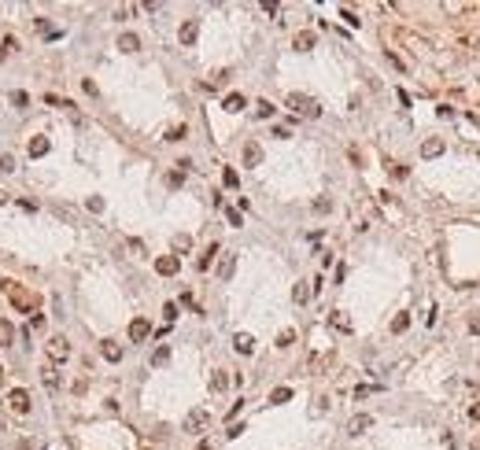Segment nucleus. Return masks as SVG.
Wrapping results in <instances>:
<instances>
[{"label": "nucleus", "mask_w": 480, "mask_h": 450, "mask_svg": "<svg viewBox=\"0 0 480 450\" xmlns=\"http://www.w3.org/2000/svg\"><path fill=\"white\" fill-rule=\"evenodd\" d=\"M222 107H225L229 115H237V111H244V96H240V92H229V96L222 100Z\"/></svg>", "instance_id": "obj_17"}, {"label": "nucleus", "mask_w": 480, "mask_h": 450, "mask_svg": "<svg viewBox=\"0 0 480 450\" xmlns=\"http://www.w3.org/2000/svg\"><path fill=\"white\" fill-rule=\"evenodd\" d=\"M225 218H229V225H244V218H240L237 207H225Z\"/></svg>", "instance_id": "obj_33"}, {"label": "nucleus", "mask_w": 480, "mask_h": 450, "mask_svg": "<svg viewBox=\"0 0 480 450\" xmlns=\"http://www.w3.org/2000/svg\"><path fill=\"white\" fill-rule=\"evenodd\" d=\"M48 137H34V141H30V155H34V159H41V155H48Z\"/></svg>", "instance_id": "obj_16"}, {"label": "nucleus", "mask_w": 480, "mask_h": 450, "mask_svg": "<svg viewBox=\"0 0 480 450\" xmlns=\"http://www.w3.org/2000/svg\"><path fill=\"white\" fill-rule=\"evenodd\" d=\"M214 255H222V247H218V244H211L207 251H204V255L196 258V270H211V262H214Z\"/></svg>", "instance_id": "obj_14"}, {"label": "nucleus", "mask_w": 480, "mask_h": 450, "mask_svg": "<svg viewBox=\"0 0 480 450\" xmlns=\"http://www.w3.org/2000/svg\"><path fill=\"white\" fill-rule=\"evenodd\" d=\"M292 44H296V52H311L314 44H318V37L311 34V30H303V34H296V41H292Z\"/></svg>", "instance_id": "obj_11"}, {"label": "nucleus", "mask_w": 480, "mask_h": 450, "mask_svg": "<svg viewBox=\"0 0 480 450\" xmlns=\"http://www.w3.org/2000/svg\"><path fill=\"white\" fill-rule=\"evenodd\" d=\"M388 174L399 181V177H407V166H402V163H388Z\"/></svg>", "instance_id": "obj_34"}, {"label": "nucleus", "mask_w": 480, "mask_h": 450, "mask_svg": "<svg viewBox=\"0 0 480 450\" xmlns=\"http://www.w3.org/2000/svg\"><path fill=\"white\" fill-rule=\"evenodd\" d=\"M469 332H480V310H476V314L469 317Z\"/></svg>", "instance_id": "obj_42"}, {"label": "nucleus", "mask_w": 480, "mask_h": 450, "mask_svg": "<svg viewBox=\"0 0 480 450\" xmlns=\"http://www.w3.org/2000/svg\"><path fill=\"white\" fill-rule=\"evenodd\" d=\"M233 347H237V354H255V339L247 336V332H237L233 336Z\"/></svg>", "instance_id": "obj_10"}, {"label": "nucleus", "mask_w": 480, "mask_h": 450, "mask_svg": "<svg viewBox=\"0 0 480 450\" xmlns=\"http://www.w3.org/2000/svg\"><path fill=\"white\" fill-rule=\"evenodd\" d=\"M163 317L174 325V317H178V303H166V306H163Z\"/></svg>", "instance_id": "obj_35"}, {"label": "nucleus", "mask_w": 480, "mask_h": 450, "mask_svg": "<svg viewBox=\"0 0 480 450\" xmlns=\"http://www.w3.org/2000/svg\"><path fill=\"white\" fill-rule=\"evenodd\" d=\"M211 428V413L207 410H192L189 417H185V432H196V436H199V432H207Z\"/></svg>", "instance_id": "obj_4"}, {"label": "nucleus", "mask_w": 480, "mask_h": 450, "mask_svg": "<svg viewBox=\"0 0 480 450\" xmlns=\"http://www.w3.org/2000/svg\"><path fill=\"white\" fill-rule=\"evenodd\" d=\"M181 181H185V170H174V174H166V184H170V189H181Z\"/></svg>", "instance_id": "obj_32"}, {"label": "nucleus", "mask_w": 480, "mask_h": 450, "mask_svg": "<svg viewBox=\"0 0 480 450\" xmlns=\"http://www.w3.org/2000/svg\"><path fill=\"white\" fill-rule=\"evenodd\" d=\"M181 137H185V126H174V129L166 133V141H181Z\"/></svg>", "instance_id": "obj_41"}, {"label": "nucleus", "mask_w": 480, "mask_h": 450, "mask_svg": "<svg viewBox=\"0 0 480 450\" xmlns=\"http://www.w3.org/2000/svg\"><path fill=\"white\" fill-rule=\"evenodd\" d=\"M366 395H377V384H359L355 387V399H366Z\"/></svg>", "instance_id": "obj_29"}, {"label": "nucleus", "mask_w": 480, "mask_h": 450, "mask_svg": "<svg viewBox=\"0 0 480 450\" xmlns=\"http://www.w3.org/2000/svg\"><path fill=\"white\" fill-rule=\"evenodd\" d=\"M222 181H225V189H237V184H240V177H237V170H222Z\"/></svg>", "instance_id": "obj_27"}, {"label": "nucleus", "mask_w": 480, "mask_h": 450, "mask_svg": "<svg viewBox=\"0 0 480 450\" xmlns=\"http://www.w3.org/2000/svg\"><path fill=\"white\" fill-rule=\"evenodd\" d=\"M0 288H4L8 296H11V303L19 306L22 314H34V306H37V299L30 296V292H26V288H22L19 281H11V277H4V281H0Z\"/></svg>", "instance_id": "obj_1"}, {"label": "nucleus", "mask_w": 480, "mask_h": 450, "mask_svg": "<svg viewBox=\"0 0 480 450\" xmlns=\"http://www.w3.org/2000/svg\"><path fill=\"white\" fill-rule=\"evenodd\" d=\"M8 406L15 413H30V395L22 391V387H15V391H8Z\"/></svg>", "instance_id": "obj_6"}, {"label": "nucleus", "mask_w": 480, "mask_h": 450, "mask_svg": "<svg viewBox=\"0 0 480 450\" xmlns=\"http://www.w3.org/2000/svg\"><path fill=\"white\" fill-rule=\"evenodd\" d=\"M0 339H8V343H11V321H0Z\"/></svg>", "instance_id": "obj_39"}, {"label": "nucleus", "mask_w": 480, "mask_h": 450, "mask_svg": "<svg viewBox=\"0 0 480 450\" xmlns=\"http://www.w3.org/2000/svg\"><path fill=\"white\" fill-rule=\"evenodd\" d=\"M166 362H170V347H159L151 354V365H166Z\"/></svg>", "instance_id": "obj_28"}, {"label": "nucleus", "mask_w": 480, "mask_h": 450, "mask_svg": "<svg viewBox=\"0 0 480 450\" xmlns=\"http://www.w3.org/2000/svg\"><path fill=\"white\" fill-rule=\"evenodd\" d=\"M273 111H277V107H273L270 100H259V103H255V115H259V118H273Z\"/></svg>", "instance_id": "obj_25"}, {"label": "nucleus", "mask_w": 480, "mask_h": 450, "mask_svg": "<svg viewBox=\"0 0 480 450\" xmlns=\"http://www.w3.org/2000/svg\"><path fill=\"white\" fill-rule=\"evenodd\" d=\"M148 336H151V325L144 317H133L130 321V339H133V343H141V339H148Z\"/></svg>", "instance_id": "obj_8"}, {"label": "nucleus", "mask_w": 480, "mask_h": 450, "mask_svg": "<svg viewBox=\"0 0 480 450\" xmlns=\"http://www.w3.org/2000/svg\"><path fill=\"white\" fill-rule=\"evenodd\" d=\"M311 292H314V288H307V281H303V284L292 288V299H296V303H307V299H311Z\"/></svg>", "instance_id": "obj_23"}, {"label": "nucleus", "mask_w": 480, "mask_h": 450, "mask_svg": "<svg viewBox=\"0 0 480 450\" xmlns=\"http://www.w3.org/2000/svg\"><path fill=\"white\" fill-rule=\"evenodd\" d=\"M0 170H4V174H11V170H15V155H11V151L0 155Z\"/></svg>", "instance_id": "obj_31"}, {"label": "nucleus", "mask_w": 480, "mask_h": 450, "mask_svg": "<svg viewBox=\"0 0 480 450\" xmlns=\"http://www.w3.org/2000/svg\"><path fill=\"white\" fill-rule=\"evenodd\" d=\"M292 343H296V332L292 329H285L281 336H277V347H292Z\"/></svg>", "instance_id": "obj_30"}, {"label": "nucleus", "mask_w": 480, "mask_h": 450, "mask_svg": "<svg viewBox=\"0 0 480 450\" xmlns=\"http://www.w3.org/2000/svg\"><path fill=\"white\" fill-rule=\"evenodd\" d=\"M211 387H214V391H225V387H229V377L222 373V369H218V373L211 377Z\"/></svg>", "instance_id": "obj_26"}, {"label": "nucleus", "mask_w": 480, "mask_h": 450, "mask_svg": "<svg viewBox=\"0 0 480 450\" xmlns=\"http://www.w3.org/2000/svg\"><path fill=\"white\" fill-rule=\"evenodd\" d=\"M233 270H237V258H233V255H225V258H222V266H218V277H222V281H229V277H233Z\"/></svg>", "instance_id": "obj_20"}, {"label": "nucleus", "mask_w": 480, "mask_h": 450, "mask_svg": "<svg viewBox=\"0 0 480 450\" xmlns=\"http://www.w3.org/2000/svg\"><path fill=\"white\" fill-rule=\"evenodd\" d=\"M41 377H44V384H48L52 391L59 387V373H56V365H41Z\"/></svg>", "instance_id": "obj_21"}, {"label": "nucleus", "mask_w": 480, "mask_h": 450, "mask_svg": "<svg viewBox=\"0 0 480 450\" xmlns=\"http://www.w3.org/2000/svg\"><path fill=\"white\" fill-rule=\"evenodd\" d=\"M473 450H480V439H476V443H473Z\"/></svg>", "instance_id": "obj_44"}, {"label": "nucleus", "mask_w": 480, "mask_h": 450, "mask_svg": "<svg viewBox=\"0 0 480 450\" xmlns=\"http://www.w3.org/2000/svg\"><path fill=\"white\" fill-rule=\"evenodd\" d=\"M244 163H247V166H259V163H262V148H259L255 141L244 144Z\"/></svg>", "instance_id": "obj_15"}, {"label": "nucleus", "mask_w": 480, "mask_h": 450, "mask_svg": "<svg viewBox=\"0 0 480 450\" xmlns=\"http://www.w3.org/2000/svg\"><path fill=\"white\" fill-rule=\"evenodd\" d=\"M296 115H303V118H318L321 115V107H318V100L314 96H303V92H288V100H285Z\"/></svg>", "instance_id": "obj_2"}, {"label": "nucleus", "mask_w": 480, "mask_h": 450, "mask_svg": "<svg viewBox=\"0 0 480 450\" xmlns=\"http://www.w3.org/2000/svg\"><path fill=\"white\" fill-rule=\"evenodd\" d=\"M196 37H199V22H196V19L181 22V30H178V41L185 44V48H192V44H196Z\"/></svg>", "instance_id": "obj_5"}, {"label": "nucleus", "mask_w": 480, "mask_h": 450, "mask_svg": "<svg viewBox=\"0 0 480 450\" xmlns=\"http://www.w3.org/2000/svg\"><path fill=\"white\" fill-rule=\"evenodd\" d=\"M100 354H104L107 362H122V347L115 343V339H104V343H100Z\"/></svg>", "instance_id": "obj_13"}, {"label": "nucleus", "mask_w": 480, "mask_h": 450, "mask_svg": "<svg viewBox=\"0 0 480 450\" xmlns=\"http://www.w3.org/2000/svg\"><path fill=\"white\" fill-rule=\"evenodd\" d=\"M44 354H48V362H67V358H70V343H67V336H52L48 343H44Z\"/></svg>", "instance_id": "obj_3"}, {"label": "nucleus", "mask_w": 480, "mask_h": 450, "mask_svg": "<svg viewBox=\"0 0 480 450\" xmlns=\"http://www.w3.org/2000/svg\"><path fill=\"white\" fill-rule=\"evenodd\" d=\"M178 270H181L178 255H159V258H156V273H163V277H174Z\"/></svg>", "instance_id": "obj_7"}, {"label": "nucleus", "mask_w": 480, "mask_h": 450, "mask_svg": "<svg viewBox=\"0 0 480 450\" xmlns=\"http://www.w3.org/2000/svg\"><path fill=\"white\" fill-rule=\"evenodd\" d=\"M329 325H333L336 332H351V317L344 314V310H333V314H329Z\"/></svg>", "instance_id": "obj_12"}, {"label": "nucleus", "mask_w": 480, "mask_h": 450, "mask_svg": "<svg viewBox=\"0 0 480 450\" xmlns=\"http://www.w3.org/2000/svg\"><path fill=\"white\" fill-rule=\"evenodd\" d=\"M189 244H192V240L185 236V232H181V236H174V247H178V251H189Z\"/></svg>", "instance_id": "obj_38"}, {"label": "nucleus", "mask_w": 480, "mask_h": 450, "mask_svg": "<svg viewBox=\"0 0 480 450\" xmlns=\"http://www.w3.org/2000/svg\"><path fill=\"white\" fill-rule=\"evenodd\" d=\"M85 207H89V210H96V214H100V210H104V199H100V196H89V203H85Z\"/></svg>", "instance_id": "obj_37"}, {"label": "nucleus", "mask_w": 480, "mask_h": 450, "mask_svg": "<svg viewBox=\"0 0 480 450\" xmlns=\"http://www.w3.org/2000/svg\"><path fill=\"white\" fill-rule=\"evenodd\" d=\"M118 48L122 52H137V48H141V37H137V34H122L118 37Z\"/></svg>", "instance_id": "obj_19"}, {"label": "nucleus", "mask_w": 480, "mask_h": 450, "mask_svg": "<svg viewBox=\"0 0 480 450\" xmlns=\"http://www.w3.org/2000/svg\"><path fill=\"white\" fill-rule=\"evenodd\" d=\"M421 155H425V159H436V155H443V141H436V137H432V141H425V144H421Z\"/></svg>", "instance_id": "obj_18"}, {"label": "nucleus", "mask_w": 480, "mask_h": 450, "mask_svg": "<svg viewBox=\"0 0 480 450\" xmlns=\"http://www.w3.org/2000/svg\"><path fill=\"white\" fill-rule=\"evenodd\" d=\"M4 203H8V192H0V207H4Z\"/></svg>", "instance_id": "obj_43"}, {"label": "nucleus", "mask_w": 480, "mask_h": 450, "mask_svg": "<svg viewBox=\"0 0 480 450\" xmlns=\"http://www.w3.org/2000/svg\"><path fill=\"white\" fill-rule=\"evenodd\" d=\"M288 399H292V387H273V391H270V402H277V406L288 402Z\"/></svg>", "instance_id": "obj_24"}, {"label": "nucleus", "mask_w": 480, "mask_h": 450, "mask_svg": "<svg viewBox=\"0 0 480 450\" xmlns=\"http://www.w3.org/2000/svg\"><path fill=\"white\" fill-rule=\"evenodd\" d=\"M340 15H344V19H347V26H359V22H362V19H359V15H355V11H347V8H344V11H340Z\"/></svg>", "instance_id": "obj_40"}, {"label": "nucleus", "mask_w": 480, "mask_h": 450, "mask_svg": "<svg viewBox=\"0 0 480 450\" xmlns=\"http://www.w3.org/2000/svg\"><path fill=\"white\" fill-rule=\"evenodd\" d=\"M11 103H15V107H26V103H30V96L19 89V92H11Z\"/></svg>", "instance_id": "obj_36"}, {"label": "nucleus", "mask_w": 480, "mask_h": 450, "mask_svg": "<svg viewBox=\"0 0 480 450\" xmlns=\"http://www.w3.org/2000/svg\"><path fill=\"white\" fill-rule=\"evenodd\" d=\"M369 428H373V417H369V413H359V417H351V421H347L351 436H362V432H369Z\"/></svg>", "instance_id": "obj_9"}, {"label": "nucleus", "mask_w": 480, "mask_h": 450, "mask_svg": "<svg viewBox=\"0 0 480 450\" xmlns=\"http://www.w3.org/2000/svg\"><path fill=\"white\" fill-rule=\"evenodd\" d=\"M407 329H410V314H395L392 317V332L399 336V332H407Z\"/></svg>", "instance_id": "obj_22"}]
</instances>
